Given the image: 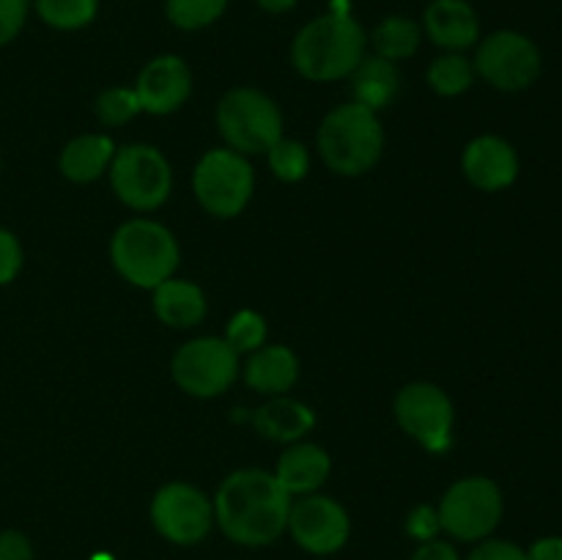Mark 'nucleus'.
<instances>
[{
	"instance_id": "obj_25",
	"label": "nucleus",
	"mask_w": 562,
	"mask_h": 560,
	"mask_svg": "<svg viewBox=\"0 0 562 560\" xmlns=\"http://www.w3.org/2000/svg\"><path fill=\"white\" fill-rule=\"evenodd\" d=\"M99 0H36V14L55 31H80L91 25Z\"/></svg>"
},
{
	"instance_id": "obj_16",
	"label": "nucleus",
	"mask_w": 562,
	"mask_h": 560,
	"mask_svg": "<svg viewBox=\"0 0 562 560\" xmlns=\"http://www.w3.org/2000/svg\"><path fill=\"white\" fill-rule=\"evenodd\" d=\"M423 31L437 47L461 53L481 38V20L467 0H431L423 14Z\"/></svg>"
},
{
	"instance_id": "obj_10",
	"label": "nucleus",
	"mask_w": 562,
	"mask_h": 560,
	"mask_svg": "<svg viewBox=\"0 0 562 560\" xmlns=\"http://www.w3.org/2000/svg\"><path fill=\"white\" fill-rule=\"evenodd\" d=\"M176 384L195 399L223 395L239 373V355L225 338H192L173 355L170 362Z\"/></svg>"
},
{
	"instance_id": "obj_14",
	"label": "nucleus",
	"mask_w": 562,
	"mask_h": 560,
	"mask_svg": "<svg viewBox=\"0 0 562 560\" xmlns=\"http://www.w3.org/2000/svg\"><path fill=\"white\" fill-rule=\"evenodd\" d=\"M140 108L151 115L176 113L192 93V71L179 55H159L143 66L135 82Z\"/></svg>"
},
{
	"instance_id": "obj_36",
	"label": "nucleus",
	"mask_w": 562,
	"mask_h": 560,
	"mask_svg": "<svg viewBox=\"0 0 562 560\" xmlns=\"http://www.w3.org/2000/svg\"><path fill=\"white\" fill-rule=\"evenodd\" d=\"M527 560H562V536L538 538V541L527 549Z\"/></svg>"
},
{
	"instance_id": "obj_27",
	"label": "nucleus",
	"mask_w": 562,
	"mask_h": 560,
	"mask_svg": "<svg viewBox=\"0 0 562 560\" xmlns=\"http://www.w3.org/2000/svg\"><path fill=\"white\" fill-rule=\"evenodd\" d=\"M267 157L272 173L278 176L280 181H289V184L302 181L307 176V170H311V154H307V148L302 146L300 141H291V137H280V141L269 148Z\"/></svg>"
},
{
	"instance_id": "obj_2",
	"label": "nucleus",
	"mask_w": 562,
	"mask_h": 560,
	"mask_svg": "<svg viewBox=\"0 0 562 560\" xmlns=\"http://www.w3.org/2000/svg\"><path fill=\"white\" fill-rule=\"evenodd\" d=\"M368 36L349 11L316 16L291 44L294 69L311 82H335L349 77L366 58Z\"/></svg>"
},
{
	"instance_id": "obj_9",
	"label": "nucleus",
	"mask_w": 562,
	"mask_h": 560,
	"mask_svg": "<svg viewBox=\"0 0 562 560\" xmlns=\"http://www.w3.org/2000/svg\"><path fill=\"white\" fill-rule=\"evenodd\" d=\"M395 417L428 453L442 456L453 445V401L431 382H412L395 395Z\"/></svg>"
},
{
	"instance_id": "obj_24",
	"label": "nucleus",
	"mask_w": 562,
	"mask_h": 560,
	"mask_svg": "<svg viewBox=\"0 0 562 560\" xmlns=\"http://www.w3.org/2000/svg\"><path fill=\"white\" fill-rule=\"evenodd\" d=\"M475 80V66L461 53H445L428 66V86L439 97H459Z\"/></svg>"
},
{
	"instance_id": "obj_31",
	"label": "nucleus",
	"mask_w": 562,
	"mask_h": 560,
	"mask_svg": "<svg viewBox=\"0 0 562 560\" xmlns=\"http://www.w3.org/2000/svg\"><path fill=\"white\" fill-rule=\"evenodd\" d=\"M22 269V245L11 231L0 228V285L16 280Z\"/></svg>"
},
{
	"instance_id": "obj_1",
	"label": "nucleus",
	"mask_w": 562,
	"mask_h": 560,
	"mask_svg": "<svg viewBox=\"0 0 562 560\" xmlns=\"http://www.w3.org/2000/svg\"><path fill=\"white\" fill-rule=\"evenodd\" d=\"M291 494L274 472L236 470L220 483L214 497V519L231 541L241 547H267L289 527Z\"/></svg>"
},
{
	"instance_id": "obj_20",
	"label": "nucleus",
	"mask_w": 562,
	"mask_h": 560,
	"mask_svg": "<svg viewBox=\"0 0 562 560\" xmlns=\"http://www.w3.org/2000/svg\"><path fill=\"white\" fill-rule=\"evenodd\" d=\"M252 421H256L258 432L267 434L274 443H300L316 426V415H313L311 406L285 399V395H274L272 401H267L252 415Z\"/></svg>"
},
{
	"instance_id": "obj_19",
	"label": "nucleus",
	"mask_w": 562,
	"mask_h": 560,
	"mask_svg": "<svg viewBox=\"0 0 562 560\" xmlns=\"http://www.w3.org/2000/svg\"><path fill=\"white\" fill-rule=\"evenodd\" d=\"M154 313L162 324L176 329H190L206 316V296L201 285L190 280L168 278L154 289Z\"/></svg>"
},
{
	"instance_id": "obj_38",
	"label": "nucleus",
	"mask_w": 562,
	"mask_h": 560,
	"mask_svg": "<svg viewBox=\"0 0 562 560\" xmlns=\"http://www.w3.org/2000/svg\"><path fill=\"white\" fill-rule=\"evenodd\" d=\"M93 560H113V558H110V555H104V552H99Z\"/></svg>"
},
{
	"instance_id": "obj_6",
	"label": "nucleus",
	"mask_w": 562,
	"mask_h": 560,
	"mask_svg": "<svg viewBox=\"0 0 562 560\" xmlns=\"http://www.w3.org/2000/svg\"><path fill=\"white\" fill-rule=\"evenodd\" d=\"M110 184L121 203L135 212H151L168 201L173 170L159 148L130 143L124 148H115V157L110 163Z\"/></svg>"
},
{
	"instance_id": "obj_13",
	"label": "nucleus",
	"mask_w": 562,
	"mask_h": 560,
	"mask_svg": "<svg viewBox=\"0 0 562 560\" xmlns=\"http://www.w3.org/2000/svg\"><path fill=\"white\" fill-rule=\"evenodd\" d=\"M289 530L305 552L333 555L349 541L351 522L338 500L324 494H302V500L291 503Z\"/></svg>"
},
{
	"instance_id": "obj_3",
	"label": "nucleus",
	"mask_w": 562,
	"mask_h": 560,
	"mask_svg": "<svg viewBox=\"0 0 562 560\" xmlns=\"http://www.w3.org/2000/svg\"><path fill=\"white\" fill-rule=\"evenodd\" d=\"M384 148V130L376 110L366 104H338L329 110L318 130V152L338 176L368 173Z\"/></svg>"
},
{
	"instance_id": "obj_12",
	"label": "nucleus",
	"mask_w": 562,
	"mask_h": 560,
	"mask_svg": "<svg viewBox=\"0 0 562 560\" xmlns=\"http://www.w3.org/2000/svg\"><path fill=\"white\" fill-rule=\"evenodd\" d=\"M151 522L168 541L192 547L203 541L214 525V505L198 486L184 481L165 483L151 500Z\"/></svg>"
},
{
	"instance_id": "obj_8",
	"label": "nucleus",
	"mask_w": 562,
	"mask_h": 560,
	"mask_svg": "<svg viewBox=\"0 0 562 560\" xmlns=\"http://www.w3.org/2000/svg\"><path fill=\"white\" fill-rule=\"evenodd\" d=\"M437 514L442 530L459 541H483L503 519V494L492 478H461L445 492Z\"/></svg>"
},
{
	"instance_id": "obj_29",
	"label": "nucleus",
	"mask_w": 562,
	"mask_h": 560,
	"mask_svg": "<svg viewBox=\"0 0 562 560\" xmlns=\"http://www.w3.org/2000/svg\"><path fill=\"white\" fill-rule=\"evenodd\" d=\"M140 99H137L135 88L113 86L108 91L99 93L97 99V119L102 121L104 126H121L126 121L135 119L140 113Z\"/></svg>"
},
{
	"instance_id": "obj_11",
	"label": "nucleus",
	"mask_w": 562,
	"mask_h": 560,
	"mask_svg": "<svg viewBox=\"0 0 562 560\" xmlns=\"http://www.w3.org/2000/svg\"><path fill=\"white\" fill-rule=\"evenodd\" d=\"M472 66L499 91H525L541 75V53L525 33L497 31L477 44Z\"/></svg>"
},
{
	"instance_id": "obj_5",
	"label": "nucleus",
	"mask_w": 562,
	"mask_h": 560,
	"mask_svg": "<svg viewBox=\"0 0 562 560\" xmlns=\"http://www.w3.org/2000/svg\"><path fill=\"white\" fill-rule=\"evenodd\" d=\"M217 126L228 148L267 154L283 137L280 108L258 88H234L217 104Z\"/></svg>"
},
{
	"instance_id": "obj_17",
	"label": "nucleus",
	"mask_w": 562,
	"mask_h": 560,
	"mask_svg": "<svg viewBox=\"0 0 562 560\" xmlns=\"http://www.w3.org/2000/svg\"><path fill=\"white\" fill-rule=\"evenodd\" d=\"M329 470L333 461L322 445L294 443L280 456L274 478L294 497V494H316V489H322L329 478Z\"/></svg>"
},
{
	"instance_id": "obj_37",
	"label": "nucleus",
	"mask_w": 562,
	"mask_h": 560,
	"mask_svg": "<svg viewBox=\"0 0 562 560\" xmlns=\"http://www.w3.org/2000/svg\"><path fill=\"white\" fill-rule=\"evenodd\" d=\"M296 3H300V0H258V5H261L263 11H269V14H285V11L294 9Z\"/></svg>"
},
{
	"instance_id": "obj_4",
	"label": "nucleus",
	"mask_w": 562,
	"mask_h": 560,
	"mask_svg": "<svg viewBox=\"0 0 562 560\" xmlns=\"http://www.w3.org/2000/svg\"><path fill=\"white\" fill-rule=\"evenodd\" d=\"M110 258L124 280L137 289H157L173 278L179 267V242L154 220H130L121 225L110 242Z\"/></svg>"
},
{
	"instance_id": "obj_21",
	"label": "nucleus",
	"mask_w": 562,
	"mask_h": 560,
	"mask_svg": "<svg viewBox=\"0 0 562 560\" xmlns=\"http://www.w3.org/2000/svg\"><path fill=\"white\" fill-rule=\"evenodd\" d=\"M113 157L115 143L108 135H97V132L80 135L66 143V148L60 152V173L77 184H88L110 168Z\"/></svg>"
},
{
	"instance_id": "obj_32",
	"label": "nucleus",
	"mask_w": 562,
	"mask_h": 560,
	"mask_svg": "<svg viewBox=\"0 0 562 560\" xmlns=\"http://www.w3.org/2000/svg\"><path fill=\"white\" fill-rule=\"evenodd\" d=\"M439 530H442L439 514L431 505H417L409 514V519H406V533H409L412 538H417V541H434Z\"/></svg>"
},
{
	"instance_id": "obj_28",
	"label": "nucleus",
	"mask_w": 562,
	"mask_h": 560,
	"mask_svg": "<svg viewBox=\"0 0 562 560\" xmlns=\"http://www.w3.org/2000/svg\"><path fill=\"white\" fill-rule=\"evenodd\" d=\"M263 340H267V322L256 311H239L225 329V344L236 355H252L256 349H261Z\"/></svg>"
},
{
	"instance_id": "obj_30",
	"label": "nucleus",
	"mask_w": 562,
	"mask_h": 560,
	"mask_svg": "<svg viewBox=\"0 0 562 560\" xmlns=\"http://www.w3.org/2000/svg\"><path fill=\"white\" fill-rule=\"evenodd\" d=\"M27 9H31L27 0H0V47L20 36L27 20Z\"/></svg>"
},
{
	"instance_id": "obj_7",
	"label": "nucleus",
	"mask_w": 562,
	"mask_h": 560,
	"mask_svg": "<svg viewBox=\"0 0 562 560\" xmlns=\"http://www.w3.org/2000/svg\"><path fill=\"white\" fill-rule=\"evenodd\" d=\"M256 176L245 154L234 148H212L201 157L192 173V190L198 203L214 217L231 220L245 212L252 198Z\"/></svg>"
},
{
	"instance_id": "obj_26",
	"label": "nucleus",
	"mask_w": 562,
	"mask_h": 560,
	"mask_svg": "<svg viewBox=\"0 0 562 560\" xmlns=\"http://www.w3.org/2000/svg\"><path fill=\"white\" fill-rule=\"evenodd\" d=\"M228 9V0H168L165 14L179 31H203Z\"/></svg>"
},
{
	"instance_id": "obj_33",
	"label": "nucleus",
	"mask_w": 562,
	"mask_h": 560,
	"mask_svg": "<svg viewBox=\"0 0 562 560\" xmlns=\"http://www.w3.org/2000/svg\"><path fill=\"white\" fill-rule=\"evenodd\" d=\"M467 560H527V552L514 541H503V538H483V544H477Z\"/></svg>"
},
{
	"instance_id": "obj_18",
	"label": "nucleus",
	"mask_w": 562,
	"mask_h": 560,
	"mask_svg": "<svg viewBox=\"0 0 562 560\" xmlns=\"http://www.w3.org/2000/svg\"><path fill=\"white\" fill-rule=\"evenodd\" d=\"M300 379V360L289 346H261L245 366V382L263 395H285Z\"/></svg>"
},
{
	"instance_id": "obj_35",
	"label": "nucleus",
	"mask_w": 562,
	"mask_h": 560,
	"mask_svg": "<svg viewBox=\"0 0 562 560\" xmlns=\"http://www.w3.org/2000/svg\"><path fill=\"white\" fill-rule=\"evenodd\" d=\"M412 560H461L459 552H456L453 544L448 541H423L420 549L412 555Z\"/></svg>"
},
{
	"instance_id": "obj_22",
	"label": "nucleus",
	"mask_w": 562,
	"mask_h": 560,
	"mask_svg": "<svg viewBox=\"0 0 562 560\" xmlns=\"http://www.w3.org/2000/svg\"><path fill=\"white\" fill-rule=\"evenodd\" d=\"M349 77L355 102L366 104L371 110L387 108L401 88V77L395 64L393 60L379 58V55H366Z\"/></svg>"
},
{
	"instance_id": "obj_15",
	"label": "nucleus",
	"mask_w": 562,
	"mask_h": 560,
	"mask_svg": "<svg viewBox=\"0 0 562 560\" xmlns=\"http://www.w3.org/2000/svg\"><path fill=\"white\" fill-rule=\"evenodd\" d=\"M464 173L477 190L499 192L519 176V157L514 146L497 135H481L464 148Z\"/></svg>"
},
{
	"instance_id": "obj_34",
	"label": "nucleus",
	"mask_w": 562,
	"mask_h": 560,
	"mask_svg": "<svg viewBox=\"0 0 562 560\" xmlns=\"http://www.w3.org/2000/svg\"><path fill=\"white\" fill-rule=\"evenodd\" d=\"M0 560H33V544L25 533L3 530L0 533Z\"/></svg>"
},
{
	"instance_id": "obj_23",
	"label": "nucleus",
	"mask_w": 562,
	"mask_h": 560,
	"mask_svg": "<svg viewBox=\"0 0 562 560\" xmlns=\"http://www.w3.org/2000/svg\"><path fill=\"white\" fill-rule=\"evenodd\" d=\"M420 38L423 27L415 20L401 14L382 20L371 33L373 53L384 60H393V64L395 60L412 58L417 53V47H420Z\"/></svg>"
}]
</instances>
